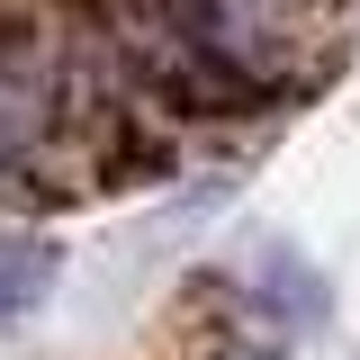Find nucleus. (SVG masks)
<instances>
[{"instance_id": "1", "label": "nucleus", "mask_w": 360, "mask_h": 360, "mask_svg": "<svg viewBox=\"0 0 360 360\" xmlns=\"http://www.w3.org/2000/svg\"><path fill=\"white\" fill-rule=\"evenodd\" d=\"M37 117H45V63L27 45L0 54V153H27L37 144Z\"/></svg>"}, {"instance_id": "2", "label": "nucleus", "mask_w": 360, "mask_h": 360, "mask_svg": "<svg viewBox=\"0 0 360 360\" xmlns=\"http://www.w3.org/2000/svg\"><path fill=\"white\" fill-rule=\"evenodd\" d=\"M45 288H54V243H27V234H9V243H0V315L37 307Z\"/></svg>"}]
</instances>
